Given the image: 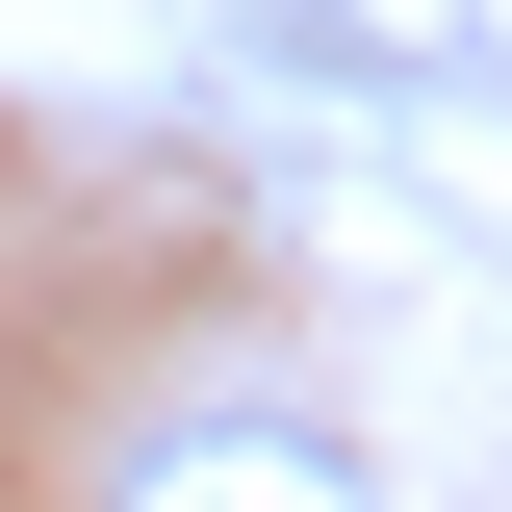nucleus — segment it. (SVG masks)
Here are the masks:
<instances>
[{"label":"nucleus","mask_w":512,"mask_h":512,"mask_svg":"<svg viewBox=\"0 0 512 512\" xmlns=\"http://www.w3.org/2000/svg\"><path fill=\"white\" fill-rule=\"evenodd\" d=\"M103 512H384V487H359V461L308 436V410H154Z\"/></svg>","instance_id":"1"}]
</instances>
